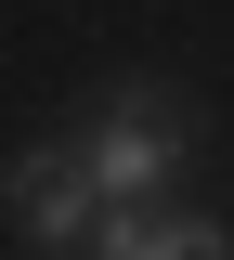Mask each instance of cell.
I'll list each match as a JSON object with an SVG mask.
<instances>
[{"label": "cell", "instance_id": "obj_1", "mask_svg": "<svg viewBox=\"0 0 234 260\" xmlns=\"http://www.w3.org/2000/svg\"><path fill=\"white\" fill-rule=\"evenodd\" d=\"M78 156H91L104 208H143V195H156L169 169L195 156V117H182V91H156V78H130V91H104V117L78 130Z\"/></svg>", "mask_w": 234, "mask_h": 260}, {"label": "cell", "instance_id": "obj_2", "mask_svg": "<svg viewBox=\"0 0 234 260\" xmlns=\"http://www.w3.org/2000/svg\"><path fill=\"white\" fill-rule=\"evenodd\" d=\"M0 208H13V234H26V260H78L104 221V182L78 143H26V156L0 169Z\"/></svg>", "mask_w": 234, "mask_h": 260}, {"label": "cell", "instance_id": "obj_3", "mask_svg": "<svg viewBox=\"0 0 234 260\" xmlns=\"http://www.w3.org/2000/svg\"><path fill=\"white\" fill-rule=\"evenodd\" d=\"M182 234H195V208H104L91 260H182Z\"/></svg>", "mask_w": 234, "mask_h": 260}, {"label": "cell", "instance_id": "obj_4", "mask_svg": "<svg viewBox=\"0 0 234 260\" xmlns=\"http://www.w3.org/2000/svg\"><path fill=\"white\" fill-rule=\"evenodd\" d=\"M182 260H234V234H221V221L195 208V234H182Z\"/></svg>", "mask_w": 234, "mask_h": 260}]
</instances>
